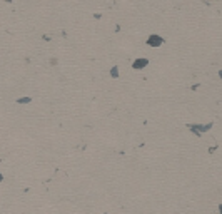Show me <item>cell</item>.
Instances as JSON below:
<instances>
[{"label":"cell","mask_w":222,"mask_h":214,"mask_svg":"<svg viewBox=\"0 0 222 214\" xmlns=\"http://www.w3.org/2000/svg\"><path fill=\"white\" fill-rule=\"evenodd\" d=\"M187 127L190 132H194L197 137H201L202 132H207L212 129V124H187Z\"/></svg>","instance_id":"1"},{"label":"cell","mask_w":222,"mask_h":214,"mask_svg":"<svg viewBox=\"0 0 222 214\" xmlns=\"http://www.w3.org/2000/svg\"><path fill=\"white\" fill-rule=\"evenodd\" d=\"M165 42V39L164 37H160V35H157V33H152V35H149V39H147V44L149 47H160L162 44Z\"/></svg>","instance_id":"2"},{"label":"cell","mask_w":222,"mask_h":214,"mask_svg":"<svg viewBox=\"0 0 222 214\" xmlns=\"http://www.w3.org/2000/svg\"><path fill=\"white\" fill-rule=\"evenodd\" d=\"M149 65V59L147 57H137V59L132 62V69L134 70H140V69H144V67Z\"/></svg>","instance_id":"3"},{"label":"cell","mask_w":222,"mask_h":214,"mask_svg":"<svg viewBox=\"0 0 222 214\" xmlns=\"http://www.w3.org/2000/svg\"><path fill=\"white\" fill-rule=\"evenodd\" d=\"M110 77H112V79H117V77H119V67L117 65H114L110 69Z\"/></svg>","instance_id":"4"},{"label":"cell","mask_w":222,"mask_h":214,"mask_svg":"<svg viewBox=\"0 0 222 214\" xmlns=\"http://www.w3.org/2000/svg\"><path fill=\"white\" fill-rule=\"evenodd\" d=\"M32 102V97H19L17 99V104H30Z\"/></svg>","instance_id":"5"},{"label":"cell","mask_w":222,"mask_h":214,"mask_svg":"<svg viewBox=\"0 0 222 214\" xmlns=\"http://www.w3.org/2000/svg\"><path fill=\"white\" fill-rule=\"evenodd\" d=\"M2 181H3V174L0 172V182H2Z\"/></svg>","instance_id":"6"},{"label":"cell","mask_w":222,"mask_h":214,"mask_svg":"<svg viewBox=\"0 0 222 214\" xmlns=\"http://www.w3.org/2000/svg\"><path fill=\"white\" fill-rule=\"evenodd\" d=\"M102 214H109V213H102Z\"/></svg>","instance_id":"7"}]
</instances>
